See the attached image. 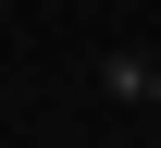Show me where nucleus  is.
<instances>
[{
    "mask_svg": "<svg viewBox=\"0 0 161 148\" xmlns=\"http://www.w3.org/2000/svg\"><path fill=\"white\" fill-rule=\"evenodd\" d=\"M136 99H161V62H149V86H136Z\"/></svg>",
    "mask_w": 161,
    "mask_h": 148,
    "instance_id": "1",
    "label": "nucleus"
},
{
    "mask_svg": "<svg viewBox=\"0 0 161 148\" xmlns=\"http://www.w3.org/2000/svg\"><path fill=\"white\" fill-rule=\"evenodd\" d=\"M37 148H62V136H37Z\"/></svg>",
    "mask_w": 161,
    "mask_h": 148,
    "instance_id": "2",
    "label": "nucleus"
}]
</instances>
